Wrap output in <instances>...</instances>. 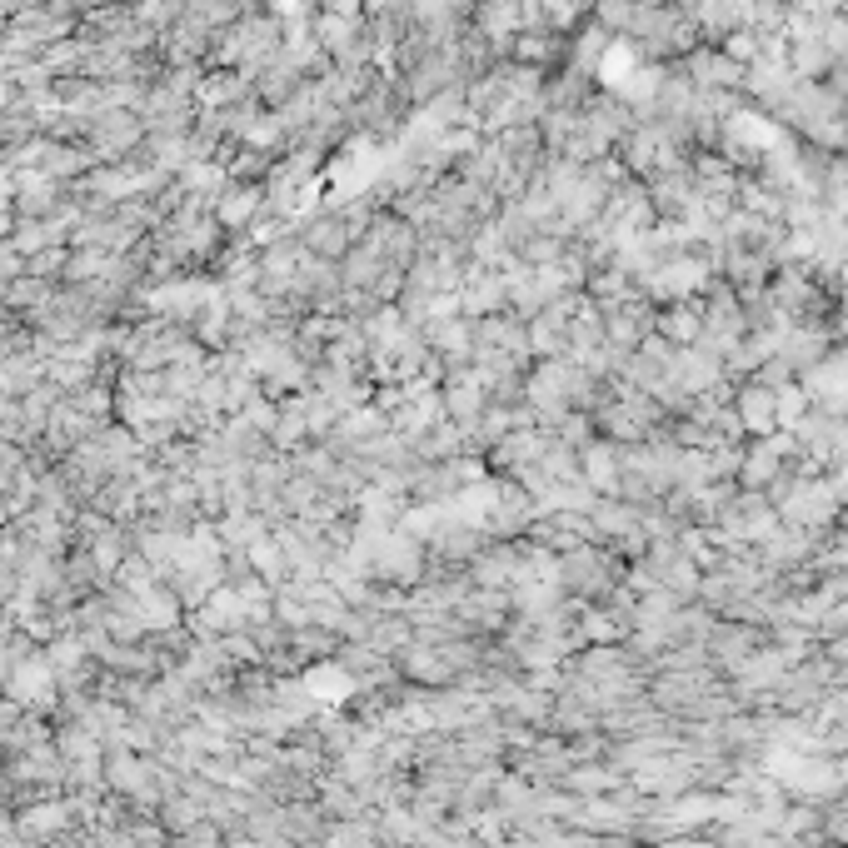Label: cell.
Instances as JSON below:
<instances>
[{
	"mask_svg": "<svg viewBox=\"0 0 848 848\" xmlns=\"http://www.w3.org/2000/svg\"><path fill=\"white\" fill-rule=\"evenodd\" d=\"M729 410L739 415L749 439H764V434H779V390L759 385V380H734V400Z\"/></svg>",
	"mask_w": 848,
	"mask_h": 848,
	"instance_id": "6da1fadb",
	"label": "cell"
},
{
	"mask_svg": "<svg viewBox=\"0 0 848 848\" xmlns=\"http://www.w3.org/2000/svg\"><path fill=\"white\" fill-rule=\"evenodd\" d=\"M474 25H479L489 40H509V35L524 30V0H479Z\"/></svg>",
	"mask_w": 848,
	"mask_h": 848,
	"instance_id": "3957f363",
	"label": "cell"
},
{
	"mask_svg": "<svg viewBox=\"0 0 848 848\" xmlns=\"http://www.w3.org/2000/svg\"><path fill=\"white\" fill-rule=\"evenodd\" d=\"M654 335H659L664 345H674V350H694V345L704 340V310H699V300H674V305H664V310L654 315Z\"/></svg>",
	"mask_w": 848,
	"mask_h": 848,
	"instance_id": "7a4b0ae2",
	"label": "cell"
}]
</instances>
